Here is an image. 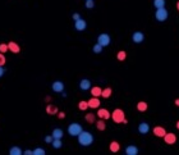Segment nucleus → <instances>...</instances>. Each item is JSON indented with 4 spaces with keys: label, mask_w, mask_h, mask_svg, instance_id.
I'll return each mask as SVG.
<instances>
[{
    "label": "nucleus",
    "mask_w": 179,
    "mask_h": 155,
    "mask_svg": "<svg viewBox=\"0 0 179 155\" xmlns=\"http://www.w3.org/2000/svg\"><path fill=\"white\" fill-rule=\"evenodd\" d=\"M78 142L81 146H90L91 144L93 142V136L92 133L88 131H82L79 135H78Z\"/></svg>",
    "instance_id": "nucleus-1"
},
{
    "label": "nucleus",
    "mask_w": 179,
    "mask_h": 155,
    "mask_svg": "<svg viewBox=\"0 0 179 155\" xmlns=\"http://www.w3.org/2000/svg\"><path fill=\"white\" fill-rule=\"evenodd\" d=\"M83 130H82V126L79 125V123H70V125L68 126V133L70 136H73V137H78V135L82 132Z\"/></svg>",
    "instance_id": "nucleus-2"
},
{
    "label": "nucleus",
    "mask_w": 179,
    "mask_h": 155,
    "mask_svg": "<svg viewBox=\"0 0 179 155\" xmlns=\"http://www.w3.org/2000/svg\"><path fill=\"white\" fill-rule=\"evenodd\" d=\"M168 17H169V12L164 8H157L156 12H155V18L156 21H159V22H165V21L168 19Z\"/></svg>",
    "instance_id": "nucleus-3"
},
{
    "label": "nucleus",
    "mask_w": 179,
    "mask_h": 155,
    "mask_svg": "<svg viewBox=\"0 0 179 155\" xmlns=\"http://www.w3.org/2000/svg\"><path fill=\"white\" fill-rule=\"evenodd\" d=\"M111 118L115 123H123L125 121V116H124V112L122 109H115L111 113Z\"/></svg>",
    "instance_id": "nucleus-4"
},
{
    "label": "nucleus",
    "mask_w": 179,
    "mask_h": 155,
    "mask_svg": "<svg viewBox=\"0 0 179 155\" xmlns=\"http://www.w3.org/2000/svg\"><path fill=\"white\" fill-rule=\"evenodd\" d=\"M110 36L108 34H100L99 37H97V43L101 45V46H109L110 45Z\"/></svg>",
    "instance_id": "nucleus-5"
},
{
    "label": "nucleus",
    "mask_w": 179,
    "mask_h": 155,
    "mask_svg": "<svg viewBox=\"0 0 179 155\" xmlns=\"http://www.w3.org/2000/svg\"><path fill=\"white\" fill-rule=\"evenodd\" d=\"M74 28H76L77 31H79V32H81V31H85V30L87 28L86 21H85V19H82V18L74 21Z\"/></svg>",
    "instance_id": "nucleus-6"
},
{
    "label": "nucleus",
    "mask_w": 179,
    "mask_h": 155,
    "mask_svg": "<svg viewBox=\"0 0 179 155\" xmlns=\"http://www.w3.org/2000/svg\"><path fill=\"white\" fill-rule=\"evenodd\" d=\"M145 39V35L141 32V31H136V32L132 35V41L134 44H141Z\"/></svg>",
    "instance_id": "nucleus-7"
},
{
    "label": "nucleus",
    "mask_w": 179,
    "mask_h": 155,
    "mask_svg": "<svg viewBox=\"0 0 179 155\" xmlns=\"http://www.w3.org/2000/svg\"><path fill=\"white\" fill-rule=\"evenodd\" d=\"M51 89L54 92H63L64 91V84H63L61 81H55V82H52Z\"/></svg>",
    "instance_id": "nucleus-8"
},
{
    "label": "nucleus",
    "mask_w": 179,
    "mask_h": 155,
    "mask_svg": "<svg viewBox=\"0 0 179 155\" xmlns=\"http://www.w3.org/2000/svg\"><path fill=\"white\" fill-rule=\"evenodd\" d=\"M164 140H165V144H168V145H174L177 141V136L172 132H169V133L166 132V135L164 136Z\"/></svg>",
    "instance_id": "nucleus-9"
},
{
    "label": "nucleus",
    "mask_w": 179,
    "mask_h": 155,
    "mask_svg": "<svg viewBox=\"0 0 179 155\" xmlns=\"http://www.w3.org/2000/svg\"><path fill=\"white\" fill-rule=\"evenodd\" d=\"M100 100H99V98H96V96H92L90 100H88V108H91V109H97L99 107H100Z\"/></svg>",
    "instance_id": "nucleus-10"
},
{
    "label": "nucleus",
    "mask_w": 179,
    "mask_h": 155,
    "mask_svg": "<svg viewBox=\"0 0 179 155\" xmlns=\"http://www.w3.org/2000/svg\"><path fill=\"white\" fill-rule=\"evenodd\" d=\"M152 132H154V135H155L156 137H164V136L166 135V131H165V128H164V127H160V126H156V127H154Z\"/></svg>",
    "instance_id": "nucleus-11"
},
{
    "label": "nucleus",
    "mask_w": 179,
    "mask_h": 155,
    "mask_svg": "<svg viewBox=\"0 0 179 155\" xmlns=\"http://www.w3.org/2000/svg\"><path fill=\"white\" fill-rule=\"evenodd\" d=\"M150 131V125L146 122H142L138 125V132L141 133V135H146V133H149Z\"/></svg>",
    "instance_id": "nucleus-12"
},
{
    "label": "nucleus",
    "mask_w": 179,
    "mask_h": 155,
    "mask_svg": "<svg viewBox=\"0 0 179 155\" xmlns=\"http://www.w3.org/2000/svg\"><path fill=\"white\" fill-rule=\"evenodd\" d=\"M79 89H81V90H83V91H87V90H90V89H91V81H90V80H87V78H83V80H81V82H79Z\"/></svg>",
    "instance_id": "nucleus-13"
},
{
    "label": "nucleus",
    "mask_w": 179,
    "mask_h": 155,
    "mask_svg": "<svg viewBox=\"0 0 179 155\" xmlns=\"http://www.w3.org/2000/svg\"><path fill=\"white\" fill-rule=\"evenodd\" d=\"M97 116H99L101 119H109V118L111 117V114L109 113V110H108V109H104V108L99 109V112H97Z\"/></svg>",
    "instance_id": "nucleus-14"
},
{
    "label": "nucleus",
    "mask_w": 179,
    "mask_h": 155,
    "mask_svg": "<svg viewBox=\"0 0 179 155\" xmlns=\"http://www.w3.org/2000/svg\"><path fill=\"white\" fill-rule=\"evenodd\" d=\"M8 46H9V51H12V53H14V54H18L20 51L19 45L17 43H14V41H10V43L8 44Z\"/></svg>",
    "instance_id": "nucleus-15"
},
{
    "label": "nucleus",
    "mask_w": 179,
    "mask_h": 155,
    "mask_svg": "<svg viewBox=\"0 0 179 155\" xmlns=\"http://www.w3.org/2000/svg\"><path fill=\"white\" fill-rule=\"evenodd\" d=\"M125 154L127 155H137L138 154V148L134 146V145H129L125 148Z\"/></svg>",
    "instance_id": "nucleus-16"
},
{
    "label": "nucleus",
    "mask_w": 179,
    "mask_h": 155,
    "mask_svg": "<svg viewBox=\"0 0 179 155\" xmlns=\"http://www.w3.org/2000/svg\"><path fill=\"white\" fill-rule=\"evenodd\" d=\"M46 113L50 116H55V114H58V108L55 105H52V104H49L46 107Z\"/></svg>",
    "instance_id": "nucleus-17"
},
{
    "label": "nucleus",
    "mask_w": 179,
    "mask_h": 155,
    "mask_svg": "<svg viewBox=\"0 0 179 155\" xmlns=\"http://www.w3.org/2000/svg\"><path fill=\"white\" fill-rule=\"evenodd\" d=\"M51 135H52V137H54V139H61L63 135H64V132H63L61 128H54V130H52Z\"/></svg>",
    "instance_id": "nucleus-18"
},
{
    "label": "nucleus",
    "mask_w": 179,
    "mask_h": 155,
    "mask_svg": "<svg viewBox=\"0 0 179 155\" xmlns=\"http://www.w3.org/2000/svg\"><path fill=\"white\" fill-rule=\"evenodd\" d=\"M110 151L111 153H118L119 150H120V145H119V142H117V141H111L110 142Z\"/></svg>",
    "instance_id": "nucleus-19"
},
{
    "label": "nucleus",
    "mask_w": 179,
    "mask_h": 155,
    "mask_svg": "<svg viewBox=\"0 0 179 155\" xmlns=\"http://www.w3.org/2000/svg\"><path fill=\"white\" fill-rule=\"evenodd\" d=\"M91 94H92V96L99 98V96H101V94H102V89L99 87V86H95V87L91 89Z\"/></svg>",
    "instance_id": "nucleus-20"
},
{
    "label": "nucleus",
    "mask_w": 179,
    "mask_h": 155,
    "mask_svg": "<svg viewBox=\"0 0 179 155\" xmlns=\"http://www.w3.org/2000/svg\"><path fill=\"white\" fill-rule=\"evenodd\" d=\"M9 154L10 155H20V154H23V153H22V150H20V148L13 146V148L9 149Z\"/></svg>",
    "instance_id": "nucleus-21"
},
{
    "label": "nucleus",
    "mask_w": 179,
    "mask_h": 155,
    "mask_svg": "<svg viewBox=\"0 0 179 155\" xmlns=\"http://www.w3.org/2000/svg\"><path fill=\"white\" fill-rule=\"evenodd\" d=\"M51 145H52V148H54V149H60L63 146L61 139H54V140H52V142H51Z\"/></svg>",
    "instance_id": "nucleus-22"
},
{
    "label": "nucleus",
    "mask_w": 179,
    "mask_h": 155,
    "mask_svg": "<svg viewBox=\"0 0 179 155\" xmlns=\"http://www.w3.org/2000/svg\"><path fill=\"white\" fill-rule=\"evenodd\" d=\"M111 92H113V90H111L110 87H106V89H104V90H102V94H101V96H102V98H105V99H108V98H110V96H111Z\"/></svg>",
    "instance_id": "nucleus-23"
},
{
    "label": "nucleus",
    "mask_w": 179,
    "mask_h": 155,
    "mask_svg": "<svg viewBox=\"0 0 179 155\" xmlns=\"http://www.w3.org/2000/svg\"><path fill=\"white\" fill-rule=\"evenodd\" d=\"M96 127H97L99 131H104L105 128H106V123L104 122V119H100V121L96 122Z\"/></svg>",
    "instance_id": "nucleus-24"
},
{
    "label": "nucleus",
    "mask_w": 179,
    "mask_h": 155,
    "mask_svg": "<svg viewBox=\"0 0 179 155\" xmlns=\"http://www.w3.org/2000/svg\"><path fill=\"white\" fill-rule=\"evenodd\" d=\"M166 4L165 0H154V7L157 9V8H164Z\"/></svg>",
    "instance_id": "nucleus-25"
},
{
    "label": "nucleus",
    "mask_w": 179,
    "mask_h": 155,
    "mask_svg": "<svg viewBox=\"0 0 179 155\" xmlns=\"http://www.w3.org/2000/svg\"><path fill=\"white\" fill-rule=\"evenodd\" d=\"M137 109H138L140 112H146V110H147V103L140 101L138 104H137Z\"/></svg>",
    "instance_id": "nucleus-26"
},
{
    "label": "nucleus",
    "mask_w": 179,
    "mask_h": 155,
    "mask_svg": "<svg viewBox=\"0 0 179 155\" xmlns=\"http://www.w3.org/2000/svg\"><path fill=\"white\" fill-rule=\"evenodd\" d=\"M85 119L87 121V123H91V125H92V123H96V122H95V114H93V113H87Z\"/></svg>",
    "instance_id": "nucleus-27"
},
{
    "label": "nucleus",
    "mask_w": 179,
    "mask_h": 155,
    "mask_svg": "<svg viewBox=\"0 0 179 155\" xmlns=\"http://www.w3.org/2000/svg\"><path fill=\"white\" fill-rule=\"evenodd\" d=\"M102 48H104V46H101V45L97 43V44H95V45H93V48H92V51H93L95 54H100L101 51H102Z\"/></svg>",
    "instance_id": "nucleus-28"
},
{
    "label": "nucleus",
    "mask_w": 179,
    "mask_h": 155,
    "mask_svg": "<svg viewBox=\"0 0 179 155\" xmlns=\"http://www.w3.org/2000/svg\"><path fill=\"white\" fill-rule=\"evenodd\" d=\"M78 108H79V110H87V108H88V101H85V100L79 101Z\"/></svg>",
    "instance_id": "nucleus-29"
},
{
    "label": "nucleus",
    "mask_w": 179,
    "mask_h": 155,
    "mask_svg": "<svg viewBox=\"0 0 179 155\" xmlns=\"http://www.w3.org/2000/svg\"><path fill=\"white\" fill-rule=\"evenodd\" d=\"M117 58H118V60H125V58H127V53H125L124 50H120L119 53H118V55H117Z\"/></svg>",
    "instance_id": "nucleus-30"
},
{
    "label": "nucleus",
    "mask_w": 179,
    "mask_h": 155,
    "mask_svg": "<svg viewBox=\"0 0 179 155\" xmlns=\"http://www.w3.org/2000/svg\"><path fill=\"white\" fill-rule=\"evenodd\" d=\"M44 154H46V153H45V150L43 148H36L34 150V155H44Z\"/></svg>",
    "instance_id": "nucleus-31"
},
{
    "label": "nucleus",
    "mask_w": 179,
    "mask_h": 155,
    "mask_svg": "<svg viewBox=\"0 0 179 155\" xmlns=\"http://www.w3.org/2000/svg\"><path fill=\"white\" fill-rule=\"evenodd\" d=\"M7 51H9L8 44H0V53H7Z\"/></svg>",
    "instance_id": "nucleus-32"
},
{
    "label": "nucleus",
    "mask_w": 179,
    "mask_h": 155,
    "mask_svg": "<svg viewBox=\"0 0 179 155\" xmlns=\"http://www.w3.org/2000/svg\"><path fill=\"white\" fill-rule=\"evenodd\" d=\"M85 7H86V8H88V9L93 8V7H95L93 0H86V4H85Z\"/></svg>",
    "instance_id": "nucleus-33"
},
{
    "label": "nucleus",
    "mask_w": 179,
    "mask_h": 155,
    "mask_svg": "<svg viewBox=\"0 0 179 155\" xmlns=\"http://www.w3.org/2000/svg\"><path fill=\"white\" fill-rule=\"evenodd\" d=\"M5 62H7V59L4 57V53H0V66H4Z\"/></svg>",
    "instance_id": "nucleus-34"
},
{
    "label": "nucleus",
    "mask_w": 179,
    "mask_h": 155,
    "mask_svg": "<svg viewBox=\"0 0 179 155\" xmlns=\"http://www.w3.org/2000/svg\"><path fill=\"white\" fill-rule=\"evenodd\" d=\"M52 140H54L52 135H51V136H46V137H45V142H47V144H51V142H52Z\"/></svg>",
    "instance_id": "nucleus-35"
},
{
    "label": "nucleus",
    "mask_w": 179,
    "mask_h": 155,
    "mask_svg": "<svg viewBox=\"0 0 179 155\" xmlns=\"http://www.w3.org/2000/svg\"><path fill=\"white\" fill-rule=\"evenodd\" d=\"M5 73V69H4V66H0V77H3Z\"/></svg>",
    "instance_id": "nucleus-36"
},
{
    "label": "nucleus",
    "mask_w": 179,
    "mask_h": 155,
    "mask_svg": "<svg viewBox=\"0 0 179 155\" xmlns=\"http://www.w3.org/2000/svg\"><path fill=\"white\" fill-rule=\"evenodd\" d=\"M58 117H59V119H63V118H65V113H63V112H58Z\"/></svg>",
    "instance_id": "nucleus-37"
},
{
    "label": "nucleus",
    "mask_w": 179,
    "mask_h": 155,
    "mask_svg": "<svg viewBox=\"0 0 179 155\" xmlns=\"http://www.w3.org/2000/svg\"><path fill=\"white\" fill-rule=\"evenodd\" d=\"M81 18V16L78 14V13H74V14H73V19H74V21H77V19H79Z\"/></svg>",
    "instance_id": "nucleus-38"
},
{
    "label": "nucleus",
    "mask_w": 179,
    "mask_h": 155,
    "mask_svg": "<svg viewBox=\"0 0 179 155\" xmlns=\"http://www.w3.org/2000/svg\"><path fill=\"white\" fill-rule=\"evenodd\" d=\"M23 154H26V155H32V154H34V150H26Z\"/></svg>",
    "instance_id": "nucleus-39"
},
{
    "label": "nucleus",
    "mask_w": 179,
    "mask_h": 155,
    "mask_svg": "<svg viewBox=\"0 0 179 155\" xmlns=\"http://www.w3.org/2000/svg\"><path fill=\"white\" fill-rule=\"evenodd\" d=\"M175 105L179 107V99H175Z\"/></svg>",
    "instance_id": "nucleus-40"
},
{
    "label": "nucleus",
    "mask_w": 179,
    "mask_h": 155,
    "mask_svg": "<svg viewBox=\"0 0 179 155\" xmlns=\"http://www.w3.org/2000/svg\"><path fill=\"white\" fill-rule=\"evenodd\" d=\"M177 128H178V130H179V121H178V122H177Z\"/></svg>",
    "instance_id": "nucleus-41"
},
{
    "label": "nucleus",
    "mask_w": 179,
    "mask_h": 155,
    "mask_svg": "<svg viewBox=\"0 0 179 155\" xmlns=\"http://www.w3.org/2000/svg\"><path fill=\"white\" fill-rule=\"evenodd\" d=\"M177 9H178V10H179V2H178V3H177Z\"/></svg>",
    "instance_id": "nucleus-42"
}]
</instances>
